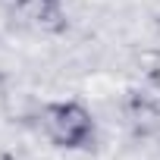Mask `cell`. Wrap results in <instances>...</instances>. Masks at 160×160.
<instances>
[{"mask_svg": "<svg viewBox=\"0 0 160 160\" xmlns=\"http://www.w3.org/2000/svg\"><path fill=\"white\" fill-rule=\"evenodd\" d=\"M41 126L44 135L66 151H78V148H88L94 138V119L91 110L78 101H53L41 110Z\"/></svg>", "mask_w": 160, "mask_h": 160, "instance_id": "cell-1", "label": "cell"}, {"mask_svg": "<svg viewBox=\"0 0 160 160\" xmlns=\"http://www.w3.org/2000/svg\"><path fill=\"white\" fill-rule=\"evenodd\" d=\"M13 10L32 22V25H41L47 32H60L66 22H63V0H16Z\"/></svg>", "mask_w": 160, "mask_h": 160, "instance_id": "cell-2", "label": "cell"}]
</instances>
